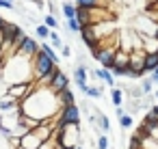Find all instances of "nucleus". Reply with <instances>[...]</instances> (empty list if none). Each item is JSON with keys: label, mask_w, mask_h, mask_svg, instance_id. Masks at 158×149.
<instances>
[{"label": "nucleus", "mask_w": 158, "mask_h": 149, "mask_svg": "<svg viewBox=\"0 0 158 149\" xmlns=\"http://www.w3.org/2000/svg\"><path fill=\"white\" fill-rule=\"evenodd\" d=\"M63 110L59 95L50 89V87H35V91L20 102V112L24 117L37 119V121H46L52 119L54 115H59Z\"/></svg>", "instance_id": "1"}, {"label": "nucleus", "mask_w": 158, "mask_h": 149, "mask_svg": "<svg viewBox=\"0 0 158 149\" xmlns=\"http://www.w3.org/2000/svg\"><path fill=\"white\" fill-rule=\"evenodd\" d=\"M56 63L46 54V52H37L35 56H33V76H35V82L37 80H41V78H46V76H52L54 71H56Z\"/></svg>", "instance_id": "2"}, {"label": "nucleus", "mask_w": 158, "mask_h": 149, "mask_svg": "<svg viewBox=\"0 0 158 149\" xmlns=\"http://www.w3.org/2000/svg\"><path fill=\"white\" fill-rule=\"evenodd\" d=\"M117 50L119 48H115V46H102V50L93 52V56H95V61L104 69H113L115 67V54H117Z\"/></svg>", "instance_id": "3"}, {"label": "nucleus", "mask_w": 158, "mask_h": 149, "mask_svg": "<svg viewBox=\"0 0 158 149\" xmlns=\"http://www.w3.org/2000/svg\"><path fill=\"white\" fill-rule=\"evenodd\" d=\"M35 87H37V82H18V84H9L7 87V95H11V97H15L18 102H22V99H26L33 91H35Z\"/></svg>", "instance_id": "4"}, {"label": "nucleus", "mask_w": 158, "mask_h": 149, "mask_svg": "<svg viewBox=\"0 0 158 149\" xmlns=\"http://www.w3.org/2000/svg\"><path fill=\"white\" fill-rule=\"evenodd\" d=\"M61 125H80V110L76 104L65 106L61 110Z\"/></svg>", "instance_id": "5"}, {"label": "nucleus", "mask_w": 158, "mask_h": 149, "mask_svg": "<svg viewBox=\"0 0 158 149\" xmlns=\"http://www.w3.org/2000/svg\"><path fill=\"white\" fill-rule=\"evenodd\" d=\"M41 145H44V140L35 130H31L24 136H20V149H39Z\"/></svg>", "instance_id": "6"}, {"label": "nucleus", "mask_w": 158, "mask_h": 149, "mask_svg": "<svg viewBox=\"0 0 158 149\" xmlns=\"http://www.w3.org/2000/svg\"><path fill=\"white\" fill-rule=\"evenodd\" d=\"M22 33H24V30H22L18 24H9V22H7L2 28H0V35H2V39H5V41H11V43H13Z\"/></svg>", "instance_id": "7"}, {"label": "nucleus", "mask_w": 158, "mask_h": 149, "mask_svg": "<svg viewBox=\"0 0 158 149\" xmlns=\"http://www.w3.org/2000/svg\"><path fill=\"white\" fill-rule=\"evenodd\" d=\"M50 89H52L54 93H61V91L69 89V80H67V76H65L61 69H56V74H54V78H52V82H50Z\"/></svg>", "instance_id": "8"}, {"label": "nucleus", "mask_w": 158, "mask_h": 149, "mask_svg": "<svg viewBox=\"0 0 158 149\" xmlns=\"http://www.w3.org/2000/svg\"><path fill=\"white\" fill-rule=\"evenodd\" d=\"M39 50H41V46H37V41H35V39H31V37H26V39L22 41V46L18 48V52H22L24 56H31V58H33Z\"/></svg>", "instance_id": "9"}, {"label": "nucleus", "mask_w": 158, "mask_h": 149, "mask_svg": "<svg viewBox=\"0 0 158 149\" xmlns=\"http://www.w3.org/2000/svg\"><path fill=\"white\" fill-rule=\"evenodd\" d=\"M20 108V102L11 95H5V97H0V112H13Z\"/></svg>", "instance_id": "10"}, {"label": "nucleus", "mask_w": 158, "mask_h": 149, "mask_svg": "<svg viewBox=\"0 0 158 149\" xmlns=\"http://www.w3.org/2000/svg\"><path fill=\"white\" fill-rule=\"evenodd\" d=\"M87 78H89V69H87V65H78V67L74 69V80H76L78 89L87 87Z\"/></svg>", "instance_id": "11"}, {"label": "nucleus", "mask_w": 158, "mask_h": 149, "mask_svg": "<svg viewBox=\"0 0 158 149\" xmlns=\"http://www.w3.org/2000/svg\"><path fill=\"white\" fill-rule=\"evenodd\" d=\"M95 76H98V80H102L104 84H108L110 89H115V74H113L110 69L98 67V69H95Z\"/></svg>", "instance_id": "12"}, {"label": "nucleus", "mask_w": 158, "mask_h": 149, "mask_svg": "<svg viewBox=\"0 0 158 149\" xmlns=\"http://www.w3.org/2000/svg\"><path fill=\"white\" fill-rule=\"evenodd\" d=\"M61 13H63L65 20H76V15H78V7L72 5V2H63V5H61Z\"/></svg>", "instance_id": "13"}, {"label": "nucleus", "mask_w": 158, "mask_h": 149, "mask_svg": "<svg viewBox=\"0 0 158 149\" xmlns=\"http://www.w3.org/2000/svg\"><path fill=\"white\" fill-rule=\"evenodd\" d=\"M56 95H59V102H61L63 108L76 104V97H74V91H72V89H65V91H61V93H56Z\"/></svg>", "instance_id": "14"}, {"label": "nucleus", "mask_w": 158, "mask_h": 149, "mask_svg": "<svg viewBox=\"0 0 158 149\" xmlns=\"http://www.w3.org/2000/svg\"><path fill=\"white\" fill-rule=\"evenodd\" d=\"M115 65L128 67V65H130V52H126V50H117V54H115Z\"/></svg>", "instance_id": "15"}, {"label": "nucleus", "mask_w": 158, "mask_h": 149, "mask_svg": "<svg viewBox=\"0 0 158 149\" xmlns=\"http://www.w3.org/2000/svg\"><path fill=\"white\" fill-rule=\"evenodd\" d=\"M110 95H113V104H115V108H121V106L126 104V95H123V91H119L117 87L113 89Z\"/></svg>", "instance_id": "16"}, {"label": "nucleus", "mask_w": 158, "mask_h": 149, "mask_svg": "<svg viewBox=\"0 0 158 149\" xmlns=\"http://www.w3.org/2000/svg\"><path fill=\"white\" fill-rule=\"evenodd\" d=\"M117 121H119V125H121L123 130H130V127L134 125V119H132V115H130V112L119 115V117H117Z\"/></svg>", "instance_id": "17"}, {"label": "nucleus", "mask_w": 158, "mask_h": 149, "mask_svg": "<svg viewBox=\"0 0 158 149\" xmlns=\"http://www.w3.org/2000/svg\"><path fill=\"white\" fill-rule=\"evenodd\" d=\"M156 67H158V52H156V54H147V56H145V71L152 74Z\"/></svg>", "instance_id": "18"}, {"label": "nucleus", "mask_w": 158, "mask_h": 149, "mask_svg": "<svg viewBox=\"0 0 158 149\" xmlns=\"http://www.w3.org/2000/svg\"><path fill=\"white\" fill-rule=\"evenodd\" d=\"M41 52H46V54H48V56H50V58H52V61L56 63V65L61 63V56H59V54L54 52V48H52L50 43H44V46H41Z\"/></svg>", "instance_id": "19"}, {"label": "nucleus", "mask_w": 158, "mask_h": 149, "mask_svg": "<svg viewBox=\"0 0 158 149\" xmlns=\"http://www.w3.org/2000/svg\"><path fill=\"white\" fill-rule=\"evenodd\" d=\"M80 91H82L85 95H89V97H93V99H98V97H102V89H98V87H89V84H87V87H82Z\"/></svg>", "instance_id": "20"}, {"label": "nucleus", "mask_w": 158, "mask_h": 149, "mask_svg": "<svg viewBox=\"0 0 158 149\" xmlns=\"http://www.w3.org/2000/svg\"><path fill=\"white\" fill-rule=\"evenodd\" d=\"M102 5V0H76V7H85V9H95Z\"/></svg>", "instance_id": "21"}, {"label": "nucleus", "mask_w": 158, "mask_h": 149, "mask_svg": "<svg viewBox=\"0 0 158 149\" xmlns=\"http://www.w3.org/2000/svg\"><path fill=\"white\" fill-rule=\"evenodd\" d=\"M35 33H37V37H39V39H50V33H52V28H48L46 24H39V26L35 28Z\"/></svg>", "instance_id": "22"}, {"label": "nucleus", "mask_w": 158, "mask_h": 149, "mask_svg": "<svg viewBox=\"0 0 158 149\" xmlns=\"http://www.w3.org/2000/svg\"><path fill=\"white\" fill-rule=\"evenodd\" d=\"M123 91L130 95V99H141V95H143V89L141 87H126Z\"/></svg>", "instance_id": "23"}, {"label": "nucleus", "mask_w": 158, "mask_h": 149, "mask_svg": "<svg viewBox=\"0 0 158 149\" xmlns=\"http://www.w3.org/2000/svg\"><path fill=\"white\" fill-rule=\"evenodd\" d=\"M65 28H67L69 33H80V30H82V26H80L78 20H65Z\"/></svg>", "instance_id": "24"}, {"label": "nucleus", "mask_w": 158, "mask_h": 149, "mask_svg": "<svg viewBox=\"0 0 158 149\" xmlns=\"http://www.w3.org/2000/svg\"><path fill=\"white\" fill-rule=\"evenodd\" d=\"M98 125L104 130V134H106V132H110V121H108V117H106V115H98Z\"/></svg>", "instance_id": "25"}, {"label": "nucleus", "mask_w": 158, "mask_h": 149, "mask_svg": "<svg viewBox=\"0 0 158 149\" xmlns=\"http://www.w3.org/2000/svg\"><path fill=\"white\" fill-rule=\"evenodd\" d=\"M44 24H46L48 28H52V30H56V28H59V22H56V18H54L52 13H48V15L44 18Z\"/></svg>", "instance_id": "26"}, {"label": "nucleus", "mask_w": 158, "mask_h": 149, "mask_svg": "<svg viewBox=\"0 0 158 149\" xmlns=\"http://www.w3.org/2000/svg\"><path fill=\"white\" fill-rule=\"evenodd\" d=\"M50 43H52L54 48H63V41H61V37H59V35H56L54 30L50 33Z\"/></svg>", "instance_id": "27"}, {"label": "nucleus", "mask_w": 158, "mask_h": 149, "mask_svg": "<svg viewBox=\"0 0 158 149\" xmlns=\"http://www.w3.org/2000/svg\"><path fill=\"white\" fill-rule=\"evenodd\" d=\"M98 149H108V138H106V134H100V138H98Z\"/></svg>", "instance_id": "28"}, {"label": "nucleus", "mask_w": 158, "mask_h": 149, "mask_svg": "<svg viewBox=\"0 0 158 149\" xmlns=\"http://www.w3.org/2000/svg\"><path fill=\"white\" fill-rule=\"evenodd\" d=\"M152 78L149 80H141V89H143V93H152Z\"/></svg>", "instance_id": "29"}, {"label": "nucleus", "mask_w": 158, "mask_h": 149, "mask_svg": "<svg viewBox=\"0 0 158 149\" xmlns=\"http://www.w3.org/2000/svg\"><path fill=\"white\" fill-rule=\"evenodd\" d=\"M61 54H63L65 58H69V56H72V48H69V46H63V48H61Z\"/></svg>", "instance_id": "30"}, {"label": "nucleus", "mask_w": 158, "mask_h": 149, "mask_svg": "<svg viewBox=\"0 0 158 149\" xmlns=\"http://www.w3.org/2000/svg\"><path fill=\"white\" fill-rule=\"evenodd\" d=\"M15 5H11V2H7V0H0V9H13Z\"/></svg>", "instance_id": "31"}, {"label": "nucleus", "mask_w": 158, "mask_h": 149, "mask_svg": "<svg viewBox=\"0 0 158 149\" xmlns=\"http://www.w3.org/2000/svg\"><path fill=\"white\" fill-rule=\"evenodd\" d=\"M152 80H154V82H156V84H158V67H156V69H154V71H152Z\"/></svg>", "instance_id": "32"}, {"label": "nucleus", "mask_w": 158, "mask_h": 149, "mask_svg": "<svg viewBox=\"0 0 158 149\" xmlns=\"http://www.w3.org/2000/svg\"><path fill=\"white\" fill-rule=\"evenodd\" d=\"M147 15H149L152 20H156V24H158V11H156V13H147Z\"/></svg>", "instance_id": "33"}, {"label": "nucleus", "mask_w": 158, "mask_h": 149, "mask_svg": "<svg viewBox=\"0 0 158 149\" xmlns=\"http://www.w3.org/2000/svg\"><path fill=\"white\" fill-rule=\"evenodd\" d=\"M5 24H7V22H5V20H2V15H0V28H2V26H5Z\"/></svg>", "instance_id": "34"}, {"label": "nucleus", "mask_w": 158, "mask_h": 149, "mask_svg": "<svg viewBox=\"0 0 158 149\" xmlns=\"http://www.w3.org/2000/svg\"><path fill=\"white\" fill-rule=\"evenodd\" d=\"M154 97H156V99H158V89H156V91H154Z\"/></svg>", "instance_id": "35"}, {"label": "nucleus", "mask_w": 158, "mask_h": 149, "mask_svg": "<svg viewBox=\"0 0 158 149\" xmlns=\"http://www.w3.org/2000/svg\"><path fill=\"white\" fill-rule=\"evenodd\" d=\"M154 37H156V39H158V26H156V33H154Z\"/></svg>", "instance_id": "36"}, {"label": "nucleus", "mask_w": 158, "mask_h": 149, "mask_svg": "<svg viewBox=\"0 0 158 149\" xmlns=\"http://www.w3.org/2000/svg\"><path fill=\"white\" fill-rule=\"evenodd\" d=\"M74 149H82V147H80V145H76V147H74Z\"/></svg>", "instance_id": "37"}, {"label": "nucleus", "mask_w": 158, "mask_h": 149, "mask_svg": "<svg viewBox=\"0 0 158 149\" xmlns=\"http://www.w3.org/2000/svg\"><path fill=\"white\" fill-rule=\"evenodd\" d=\"M7 2H11V5H13V0H7Z\"/></svg>", "instance_id": "38"}, {"label": "nucleus", "mask_w": 158, "mask_h": 149, "mask_svg": "<svg viewBox=\"0 0 158 149\" xmlns=\"http://www.w3.org/2000/svg\"><path fill=\"white\" fill-rule=\"evenodd\" d=\"M154 108H156V112H158V106H154Z\"/></svg>", "instance_id": "39"}]
</instances>
